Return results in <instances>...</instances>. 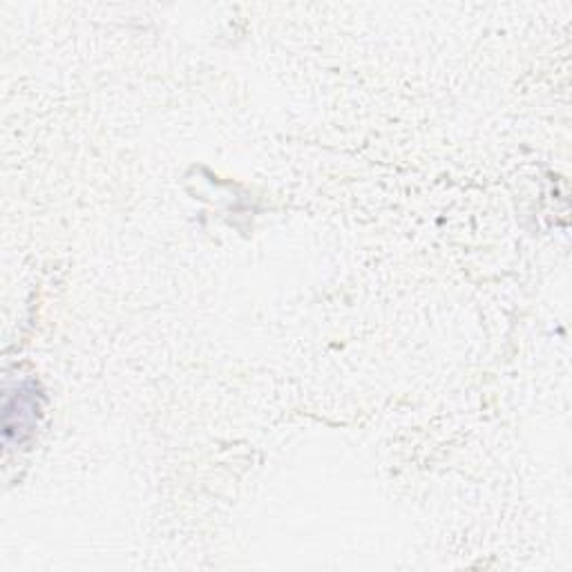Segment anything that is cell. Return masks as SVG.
Here are the masks:
<instances>
[{"label":"cell","instance_id":"6da1fadb","mask_svg":"<svg viewBox=\"0 0 572 572\" xmlns=\"http://www.w3.org/2000/svg\"><path fill=\"white\" fill-rule=\"evenodd\" d=\"M36 412H38V407H36L34 392L18 389L14 398L7 396V403H5V436H7V441H12L14 434H18V438H21L25 432H32Z\"/></svg>","mask_w":572,"mask_h":572}]
</instances>
